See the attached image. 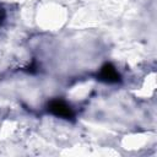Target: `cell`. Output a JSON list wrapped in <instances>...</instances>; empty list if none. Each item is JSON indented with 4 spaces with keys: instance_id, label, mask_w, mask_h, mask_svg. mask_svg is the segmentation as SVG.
Returning <instances> with one entry per match:
<instances>
[{
    "instance_id": "3",
    "label": "cell",
    "mask_w": 157,
    "mask_h": 157,
    "mask_svg": "<svg viewBox=\"0 0 157 157\" xmlns=\"http://www.w3.org/2000/svg\"><path fill=\"white\" fill-rule=\"evenodd\" d=\"M4 18H5V11H4V9L0 7V23L4 21Z\"/></svg>"
},
{
    "instance_id": "2",
    "label": "cell",
    "mask_w": 157,
    "mask_h": 157,
    "mask_svg": "<svg viewBox=\"0 0 157 157\" xmlns=\"http://www.w3.org/2000/svg\"><path fill=\"white\" fill-rule=\"evenodd\" d=\"M98 77L104 81V82H109V83H114V82H118L120 80V75L119 72L117 71V69L112 65V64H104L102 67H101V71H99V75Z\"/></svg>"
},
{
    "instance_id": "1",
    "label": "cell",
    "mask_w": 157,
    "mask_h": 157,
    "mask_svg": "<svg viewBox=\"0 0 157 157\" xmlns=\"http://www.w3.org/2000/svg\"><path fill=\"white\" fill-rule=\"evenodd\" d=\"M48 110L52 114H54L56 117H60V118H64V119H70V118L74 117V112L70 108V105L67 103H65L64 101H61V99L52 101L48 104Z\"/></svg>"
}]
</instances>
